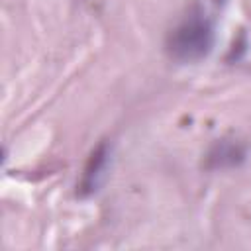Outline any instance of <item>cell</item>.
Returning a JSON list of instances; mask_svg holds the SVG:
<instances>
[{
  "label": "cell",
  "mask_w": 251,
  "mask_h": 251,
  "mask_svg": "<svg viewBox=\"0 0 251 251\" xmlns=\"http://www.w3.org/2000/svg\"><path fill=\"white\" fill-rule=\"evenodd\" d=\"M214 47V22L202 12H188L167 35L165 51L176 63H194L204 59Z\"/></svg>",
  "instance_id": "1"
},
{
  "label": "cell",
  "mask_w": 251,
  "mask_h": 251,
  "mask_svg": "<svg viewBox=\"0 0 251 251\" xmlns=\"http://www.w3.org/2000/svg\"><path fill=\"white\" fill-rule=\"evenodd\" d=\"M110 157H112V147L108 141H102L92 149V153L86 159V165L82 169L80 180L76 184V194L80 198H88L100 188V184L106 176V171L110 167Z\"/></svg>",
  "instance_id": "2"
},
{
  "label": "cell",
  "mask_w": 251,
  "mask_h": 251,
  "mask_svg": "<svg viewBox=\"0 0 251 251\" xmlns=\"http://www.w3.org/2000/svg\"><path fill=\"white\" fill-rule=\"evenodd\" d=\"M247 159V147L235 137L216 139L204 155V167L208 171H224L239 167Z\"/></svg>",
  "instance_id": "3"
}]
</instances>
